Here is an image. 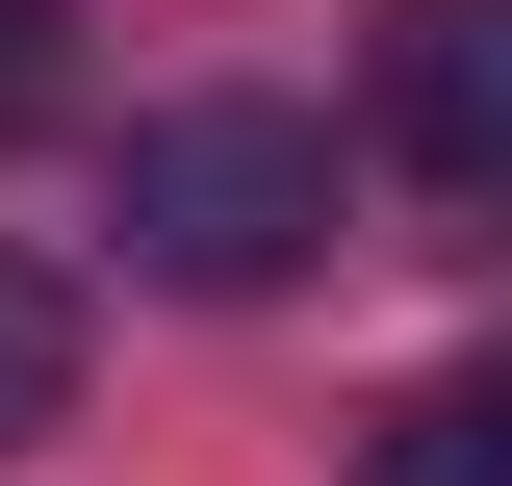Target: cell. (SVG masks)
I'll list each match as a JSON object with an SVG mask.
<instances>
[{
  "instance_id": "obj_5",
  "label": "cell",
  "mask_w": 512,
  "mask_h": 486,
  "mask_svg": "<svg viewBox=\"0 0 512 486\" xmlns=\"http://www.w3.org/2000/svg\"><path fill=\"white\" fill-rule=\"evenodd\" d=\"M26 103H52V52H26V0H0V128H26Z\"/></svg>"
},
{
  "instance_id": "obj_2",
  "label": "cell",
  "mask_w": 512,
  "mask_h": 486,
  "mask_svg": "<svg viewBox=\"0 0 512 486\" xmlns=\"http://www.w3.org/2000/svg\"><path fill=\"white\" fill-rule=\"evenodd\" d=\"M359 103H384V154L436 205H512V0H384Z\"/></svg>"
},
{
  "instance_id": "obj_3",
  "label": "cell",
  "mask_w": 512,
  "mask_h": 486,
  "mask_svg": "<svg viewBox=\"0 0 512 486\" xmlns=\"http://www.w3.org/2000/svg\"><path fill=\"white\" fill-rule=\"evenodd\" d=\"M359 486H512V359H461V384H410Z\"/></svg>"
},
{
  "instance_id": "obj_1",
  "label": "cell",
  "mask_w": 512,
  "mask_h": 486,
  "mask_svg": "<svg viewBox=\"0 0 512 486\" xmlns=\"http://www.w3.org/2000/svg\"><path fill=\"white\" fill-rule=\"evenodd\" d=\"M308 256H333V128L308 103H154L128 128V282L256 307V282H308Z\"/></svg>"
},
{
  "instance_id": "obj_4",
  "label": "cell",
  "mask_w": 512,
  "mask_h": 486,
  "mask_svg": "<svg viewBox=\"0 0 512 486\" xmlns=\"http://www.w3.org/2000/svg\"><path fill=\"white\" fill-rule=\"evenodd\" d=\"M52 410H77V282H52V256H0V461H26Z\"/></svg>"
}]
</instances>
